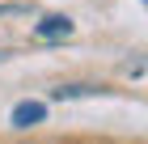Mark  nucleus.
Wrapping results in <instances>:
<instances>
[{
	"label": "nucleus",
	"instance_id": "nucleus-1",
	"mask_svg": "<svg viewBox=\"0 0 148 144\" xmlns=\"http://www.w3.org/2000/svg\"><path fill=\"white\" fill-rule=\"evenodd\" d=\"M72 30H76V21L64 17V13H51V17H42V21L34 25V34H38V38H47V43H59V38H68Z\"/></svg>",
	"mask_w": 148,
	"mask_h": 144
},
{
	"label": "nucleus",
	"instance_id": "nucleus-2",
	"mask_svg": "<svg viewBox=\"0 0 148 144\" xmlns=\"http://www.w3.org/2000/svg\"><path fill=\"white\" fill-rule=\"evenodd\" d=\"M47 119V102H17L13 106V127H38Z\"/></svg>",
	"mask_w": 148,
	"mask_h": 144
},
{
	"label": "nucleus",
	"instance_id": "nucleus-3",
	"mask_svg": "<svg viewBox=\"0 0 148 144\" xmlns=\"http://www.w3.org/2000/svg\"><path fill=\"white\" fill-rule=\"evenodd\" d=\"M97 93H110V89H102V85H59V89H51V102H76V98H97Z\"/></svg>",
	"mask_w": 148,
	"mask_h": 144
},
{
	"label": "nucleus",
	"instance_id": "nucleus-4",
	"mask_svg": "<svg viewBox=\"0 0 148 144\" xmlns=\"http://www.w3.org/2000/svg\"><path fill=\"white\" fill-rule=\"evenodd\" d=\"M123 76H148V55H131V59H123Z\"/></svg>",
	"mask_w": 148,
	"mask_h": 144
},
{
	"label": "nucleus",
	"instance_id": "nucleus-5",
	"mask_svg": "<svg viewBox=\"0 0 148 144\" xmlns=\"http://www.w3.org/2000/svg\"><path fill=\"white\" fill-rule=\"evenodd\" d=\"M140 4H144V9H148V0H140Z\"/></svg>",
	"mask_w": 148,
	"mask_h": 144
}]
</instances>
